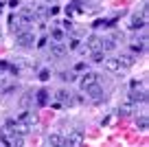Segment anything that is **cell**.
I'll return each instance as SVG.
<instances>
[{"instance_id": "obj_10", "label": "cell", "mask_w": 149, "mask_h": 147, "mask_svg": "<svg viewBox=\"0 0 149 147\" xmlns=\"http://www.w3.org/2000/svg\"><path fill=\"white\" fill-rule=\"evenodd\" d=\"M103 68L110 70V73H118V70H121V66H118V60H116V57H107V60H103Z\"/></svg>"}, {"instance_id": "obj_24", "label": "cell", "mask_w": 149, "mask_h": 147, "mask_svg": "<svg viewBox=\"0 0 149 147\" xmlns=\"http://www.w3.org/2000/svg\"><path fill=\"white\" fill-rule=\"evenodd\" d=\"M77 46H79V40H77V37H72V40H70V48H77Z\"/></svg>"}, {"instance_id": "obj_9", "label": "cell", "mask_w": 149, "mask_h": 147, "mask_svg": "<svg viewBox=\"0 0 149 147\" xmlns=\"http://www.w3.org/2000/svg\"><path fill=\"white\" fill-rule=\"evenodd\" d=\"M116 60H118V66H121V68H132V66L136 64V57L132 55V53H125V55L116 57Z\"/></svg>"}, {"instance_id": "obj_21", "label": "cell", "mask_w": 149, "mask_h": 147, "mask_svg": "<svg viewBox=\"0 0 149 147\" xmlns=\"http://www.w3.org/2000/svg\"><path fill=\"white\" fill-rule=\"evenodd\" d=\"M136 125H138L140 132H145V130H147V116H140V119L136 121Z\"/></svg>"}, {"instance_id": "obj_1", "label": "cell", "mask_w": 149, "mask_h": 147, "mask_svg": "<svg viewBox=\"0 0 149 147\" xmlns=\"http://www.w3.org/2000/svg\"><path fill=\"white\" fill-rule=\"evenodd\" d=\"M0 138H2V143H5L7 147H22L24 145V138L20 136V134H13L11 130H2L0 132Z\"/></svg>"}, {"instance_id": "obj_18", "label": "cell", "mask_w": 149, "mask_h": 147, "mask_svg": "<svg viewBox=\"0 0 149 147\" xmlns=\"http://www.w3.org/2000/svg\"><path fill=\"white\" fill-rule=\"evenodd\" d=\"M51 35H53V42H61L64 40V31H61V29H53Z\"/></svg>"}, {"instance_id": "obj_14", "label": "cell", "mask_w": 149, "mask_h": 147, "mask_svg": "<svg viewBox=\"0 0 149 147\" xmlns=\"http://www.w3.org/2000/svg\"><path fill=\"white\" fill-rule=\"evenodd\" d=\"M35 99V92L33 90H29V92H24V97L20 99V106L24 108V110H29V106H31V101Z\"/></svg>"}, {"instance_id": "obj_28", "label": "cell", "mask_w": 149, "mask_h": 147, "mask_svg": "<svg viewBox=\"0 0 149 147\" xmlns=\"http://www.w3.org/2000/svg\"><path fill=\"white\" fill-rule=\"evenodd\" d=\"M48 2H55V0H48Z\"/></svg>"}, {"instance_id": "obj_22", "label": "cell", "mask_w": 149, "mask_h": 147, "mask_svg": "<svg viewBox=\"0 0 149 147\" xmlns=\"http://www.w3.org/2000/svg\"><path fill=\"white\" fill-rule=\"evenodd\" d=\"M59 77L64 79V81H74V79H77V77H74V73H61Z\"/></svg>"}, {"instance_id": "obj_25", "label": "cell", "mask_w": 149, "mask_h": 147, "mask_svg": "<svg viewBox=\"0 0 149 147\" xmlns=\"http://www.w3.org/2000/svg\"><path fill=\"white\" fill-rule=\"evenodd\" d=\"M18 5H20V0H11V2H9V7H13V9H15Z\"/></svg>"}, {"instance_id": "obj_5", "label": "cell", "mask_w": 149, "mask_h": 147, "mask_svg": "<svg viewBox=\"0 0 149 147\" xmlns=\"http://www.w3.org/2000/svg\"><path fill=\"white\" fill-rule=\"evenodd\" d=\"M18 44L22 46V48H31V46L35 44V37H33V33H31V31L18 33Z\"/></svg>"}, {"instance_id": "obj_23", "label": "cell", "mask_w": 149, "mask_h": 147, "mask_svg": "<svg viewBox=\"0 0 149 147\" xmlns=\"http://www.w3.org/2000/svg\"><path fill=\"white\" fill-rule=\"evenodd\" d=\"M48 77H51V73H48V70H46V68H44V70H42V73H40V79H42V81H46V79H48Z\"/></svg>"}, {"instance_id": "obj_12", "label": "cell", "mask_w": 149, "mask_h": 147, "mask_svg": "<svg viewBox=\"0 0 149 147\" xmlns=\"http://www.w3.org/2000/svg\"><path fill=\"white\" fill-rule=\"evenodd\" d=\"M145 27V15H138V13H134L132 15V20H130V29H143Z\"/></svg>"}, {"instance_id": "obj_29", "label": "cell", "mask_w": 149, "mask_h": 147, "mask_svg": "<svg viewBox=\"0 0 149 147\" xmlns=\"http://www.w3.org/2000/svg\"><path fill=\"white\" fill-rule=\"evenodd\" d=\"M59 147H64V145H59Z\"/></svg>"}, {"instance_id": "obj_19", "label": "cell", "mask_w": 149, "mask_h": 147, "mask_svg": "<svg viewBox=\"0 0 149 147\" xmlns=\"http://www.w3.org/2000/svg\"><path fill=\"white\" fill-rule=\"evenodd\" d=\"M103 60H105V53H103V51H92V62H97V64H101Z\"/></svg>"}, {"instance_id": "obj_27", "label": "cell", "mask_w": 149, "mask_h": 147, "mask_svg": "<svg viewBox=\"0 0 149 147\" xmlns=\"http://www.w3.org/2000/svg\"><path fill=\"white\" fill-rule=\"evenodd\" d=\"M0 9H2V2H0Z\"/></svg>"}, {"instance_id": "obj_26", "label": "cell", "mask_w": 149, "mask_h": 147, "mask_svg": "<svg viewBox=\"0 0 149 147\" xmlns=\"http://www.w3.org/2000/svg\"><path fill=\"white\" fill-rule=\"evenodd\" d=\"M2 88H5V77L0 75V90H2Z\"/></svg>"}, {"instance_id": "obj_4", "label": "cell", "mask_w": 149, "mask_h": 147, "mask_svg": "<svg viewBox=\"0 0 149 147\" xmlns=\"http://www.w3.org/2000/svg\"><path fill=\"white\" fill-rule=\"evenodd\" d=\"M92 83H99V73H92V70H88V73H86L84 77L79 79V86H81V90H86V88H90Z\"/></svg>"}, {"instance_id": "obj_3", "label": "cell", "mask_w": 149, "mask_h": 147, "mask_svg": "<svg viewBox=\"0 0 149 147\" xmlns=\"http://www.w3.org/2000/svg\"><path fill=\"white\" fill-rule=\"evenodd\" d=\"M18 121H20L22 125H26V127H33V125H37V121H40V119H37V114H35V112L24 110L22 114L18 116Z\"/></svg>"}, {"instance_id": "obj_8", "label": "cell", "mask_w": 149, "mask_h": 147, "mask_svg": "<svg viewBox=\"0 0 149 147\" xmlns=\"http://www.w3.org/2000/svg\"><path fill=\"white\" fill-rule=\"evenodd\" d=\"M130 101H132V103H143V101H147V92L132 88V90H130Z\"/></svg>"}, {"instance_id": "obj_16", "label": "cell", "mask_w": 149, "mask_h": 147, "mask_svg": "<svg viewBox=\"0 0 149 147\" xmlns=\"http://www.w3.org/2000/svg\"><path fill=\"white\" fill-rule=\"evenodd\" d=\"M88 48H90V51H101V37L90 35L88 37Z\"/></svg>"}, {"instance_id": "obj_7", "label": "cell", "mask_w": 149, "mask_h": 147, "mask_svg": "<svg viewBox=\"0 0 149 147\" xmlns=\"http://www.w3.org/2000/svg\"><path fill=\"white\" fill-rule=\"evenodd\" d=\"M51 55L53 57H66L68 55V46H64L61 42H53L51 44Z\"/></svg>"}, {"instance_id": "obj_2", "label": "cell", "mask_w": 149, "mask_h": 147, "mask_svg": "<svg viewBox=\"0 0 149 147\" xmlns=\"http://www.w3.org/2000/svg\"><path fill=\"white\" fill-rule=\"evenodd\" d=\"M81 141H84V134H81L79 130H72V132L68 134V138H64L61 145L64 147H77V145H81Z\"/></svg>"}, {"instance_id": "obj_6", "label": "cell", "mask_w": 149, "mask_h": 147, "mask_svg": "<svg viewBox=\"0 0 149 147\" xmlns=\"http://www.w3.org/2000/svg\"><path fill=\"white\" fill-rule=\"evenodd\" d=\"M84 92L90 97V99H92V101H99V99H103V97H105V92H103V88L99 86V83H92V86L86 88Z\"/></svg>"}, {"instance_id": "obj_20", "label": "cell", "mask_w": 149, "mask_h": 147, "mask_svg": "<svg viewBox=\"0 0 149 147\" xmlns=\"http://www.w3.org/2000/svg\"><path fill=\"white\" fill-rule=\"evenodd\" d=\"M118 114H121V116H130V114H132V103H125V106H121Z\"/></svg>"}, {"instance_id": "obj_15", "label": "cell", "mask_w": 149, "mask_h": 147, "mask_svg": "<svg viewBox=\"0 0 149 147\" xmlns=\"http://www.w3.org/2000/svg\"><path fill=\"white\" fill-rule=\"evenodd\" d=\"M48 147H59L61 143H64V136L61 134H48Z\"/></svg>"}, {"instance_id": "obj_11", "label": "cell", "mask_w": 149, "mask_h": 147, "mask_svg": "<svg viewBox=\"0 0 149 147\" xmlns=\"http://www.w3.org/2000/svg\"><path fill=\"white\" fill-rule=\"evenodd\" d=\"M116 48V37H101V51H114Z\"/></svg>"}, {"instance_id": "obj_17", "label": "cell", "mask_w": 149, "mask_h": 147, "mask_svg": "<svg viewBox=\"0 0 149 147\" xmlns=\"http://www.w3.org/2000/svg\"><path fill=\"white\" fill-rule=\"evenodd\" d=\"M48 94H51L48 90H37L35 92V101L40 103V106H46L48 103Z\"/></svg>"}, {"instance_id": "obj_13", "label": "cell", "mask_w": 149, "mask_h": 147, "mask_svg": "<svg viewBox=\"0 0 149 147\" xmlns=\"http://www.w3.org/2000/svg\"><path fill=\"white\" fill-rule=\"evenodd\" d=\"M55 97H57V101H59V103H68V106L74 101L72 94H70L68 90H57V94H55Z\"/></svg>"}]
</instances>
